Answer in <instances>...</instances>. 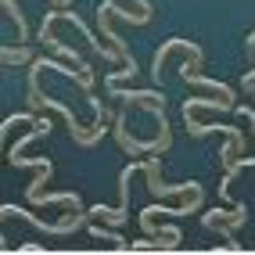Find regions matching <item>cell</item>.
<instances>
[{"instance_id": "1", "label": "cell", "mask_w": 255, "mask_h": 255, "mask_svg": "<svg viewBox=\"0 0 255 255\" xmlns=\"http://www.w3.org/2000/svg\"><path fill=\"white\" fill-rule=\"evenodd\" d=\"M4 212V219H25L29 227H36L40 234H50V237H69V234H76L83 223L90 219V212H83V209H76V212H69L61 219V223H47V219H40V216H32L29 209H18V205H4L0 209Z\"/></svg>"}, {"instance_id": "6", "label": "cell", "mask_w": 255, "mask_h": 255, "mask_svg": "<svg viewBox=\"0 0 255 255\" xmlns=\"http://www.w3.org/2000/svg\"><path fill=\"white\" fill-rule=\"evenodd\" d=\"M36 205H69V209H83V201L76 191H58V194H40Z\"/></svg>"}, {"instance_id": "2", "label": "cell", "mask_w": 255, "mask_h": 255, "mask_svg": "<svg viewBox=\"0 0 255 255\" xmlns=\"http://www.w3.org/2000/svg\"><path fill=\"white\" fill-rule=\"evenodd\" d=\"M173 54H191L198 65L205 61V50H201L198 43H191V40H180V36H176V40H165V43L155 50V58H151V79H155L158 87H162V79H165V61L173 58Z\"/></svg>"}, {"instance_id": "12", "label": "cell", "mask_w": 255, "mask_h": 255, "mask_svg": "<svg viewBox=\"0 0 255 255\" xmlns=\"http://www.w3.org/2000/svg\"><path fill=\"white\" fill-rule=\"evenodd\" d=\"M47 4H50V7H61V0H47Z\"/></svg>"}, {"instance_id": "10", "label": "cell", "mask_w": 255, "mask_h": 255, "mask_svg": "<svg viewBox=\"0 0 255 255\" xmlns=\"http://www.w3.org/2000/svg\"><path fill=\"white\" fill-rule=\"evenodd\" d=\"M90 234H94V237H97V241H112V245H115V248H119V252H129V241H123V237H119V234H112V230H101V227H97V223H94V227H90Z\"/></svg>"}, {"instance_id": "5", "label": "cell", "mask_w": 255, "mask_h": 255, "mask_svg": "<svg viewBox=\"0 0 255 255\" xmlns=\"http://www.w3.org/2000/svg\"><path fill=\"white\" fill-rule=\"evenodd\" d=\"M90 212V219H97V223H108V227H119V223H126V216H129V205H119L112 209V205H94V209H87Z\"/></svg>"}, {"instance_id": "7", "label": "cell", "mask_w": 255, "mask_h": 255, "mask_svg": "<svg viewBox=\"0 0 255 255\" xmlns=\"http://www.w3.org/2000/svg\"><path fill=\"white\" fill-rule=\"evenodd\" d=\"M0 61L4 65H32V50L22 43V47H4L0 50Z\"/></svg>"}, {"instance_id": "3", "label": "cell", "mask_w": 255, "mask_h": 255, "mask_svg": "<svg viewBox=\"0 0 255 255\" xmlns=\"http://www.w3.org/2000/svg\"><path fill=\"white\" fill-rule=\"evenodd\" d=\"M144 176H147L151 194H158V198H165V194H194V191H201V183H194V180L162 183V162H158V155H147V158H144Z\"/></svg>"}, {"instance_id": "13", "label": "cell", "mask_w": 255, "mask_h": 255, "mask_svg": "<svg viewBox=\"0 0 255 255\" xmlns=\"http://www.w3.org/2000/svg\"><path fill=\"white\" fill-rule=\"evenodd\" d=\"M69 4H72V0H61V7H69Z\"/></svg>"}, {"instance_id": "8", "label": "cell", "mask_w": 255, "mask_h": 255, "mask_svg": "<svg viewBox=\"0 0 255 255\" xmlns=\"http://www.w3.org/2000/svg\"><path fill=\"white\" fill-rule=\"evenodd\" d=\"M4 4V11L14 18V25H18V43H29V25H25V14H22V7L14 4V0H0Z\"/></svg>"}, {"instance_id": "9", "label": "cell", "mask_w": 255, "mask_h": 255, "mask_svg": "<svg viewBox=\"0 0 255 255\" xmlns=\"http://www.w3.org/2000/svg\"><path fill=\"white\" fill-rule=\"evenodd\" d=\"M133 76H137V65L123 61V69H115V72H108V76H105V90L119 87V83H123V79H133Z\"/></svg>"}, {"instance_id": "4", "label": "cell", "mask_w": 255, "mask_h": 255, "mask_svg": "<svg viewBox=\"0 0 255 255\" xmlns=\"http://www.w3.org/2000/svg\"><path fill=\"white\" fill-rule=\"evenodd\" d=\"M245 205H234V209H212V212H201V223H205L209 230H219L227 237V241H234V230L237 227H245Z\"/></svg>"}, {"instance_id": "11", "label": "cell", "mask_w": 255, "mask_h": 255, "mask_svg": "<svg viewBox=\"0 0 255 255\" xmlns=\"http://www.w3.org/2000/svg\"><path fill=\"white\" fill-rule=\"evenodd\" d=\"M158 248H162V241H129V252H158Z\"/></svg>"}]
</instances>
